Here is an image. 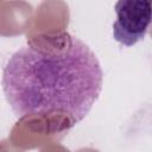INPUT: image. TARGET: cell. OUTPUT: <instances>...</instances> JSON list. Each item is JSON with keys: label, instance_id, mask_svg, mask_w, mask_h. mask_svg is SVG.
I'll use <instances>...</instances> for the list:
<instances>
[{"label": "cell", "instance_id": "1", "mask_svg": "<svg viewBox=\"0 0 152 152\" xmlns=\"http://www.w3.org/2000/svg\"><path fill=\"white\" fill-rule=\"evenodd\" d=\"M102 82L96 55L66 31L30 40L2 70L4 94L17 118L62 113L70 126L88 115Z\"/></svg>", "mask_w": 152, "mask_h": 152}, {"label": "cell", "instance_id": "2", "mask_svg": "<svg viewBox=\"0 0 152 152\" xmlns=\"http://www.w3.org/2000/svg\"><path fill=\"white\" fill-rule=\"evenodd\" d=\"M114 10V39L125 46H133L145 37L152 24V1L120 0L115 2Z\"/></svg>", "mask_w": 152, "mask_h": 152}]
</instances>
